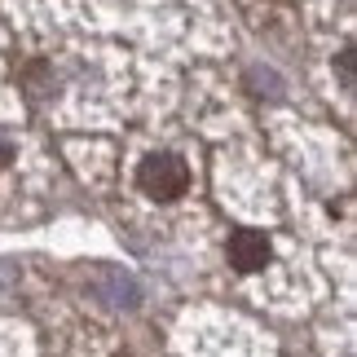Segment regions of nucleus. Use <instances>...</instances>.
Returning <instances> with one entry per match:
<instances>
[{"label": "nucleus", "mask_w": 357, "mask_h": 357, "mask_svg": "<svg viewBox=\"0 0 357 357\" xmlns=\"http://www.w3.org/2000/svg\"><path fill=\"white\" fill-rule=\"evenodd\" d=\"M9 159H13V146L5 142V137H0V168H5V163H9Z\"/></svg>", "instance_id": "obj_3"}, {"label": "nucleus", "mask_w": 357, "mask_h": 357, "mask_svg": "<svg viewBox=\"0 0 357 357\" xmlns=\"http://www.w3.org/2000/svg\"><path fill=\"white\" fill-rule=\"evenodd\" d=\"M269 256H273V247H269V238L260 234V229H238V234L229 238V265L243 269V273L265 269Z\"/></svg>", "instance_id": "obj_2"}, {"label": "nucleus", "mask_w": 357, "mask_h": 357, "mask_svg": "<svg viewBox=\"0 0 357 357\" xmlns=\"http://www.w3.org/2000/svg\"><path fill=\"white\" fill-rule=\"evenodd\" d=\"M137 185H142L150 199H176V195H185V185H190V168L176 155H150L142 163V172H137Z\"/></svg>", "instance_id": "obj_1"}]
</instances>
